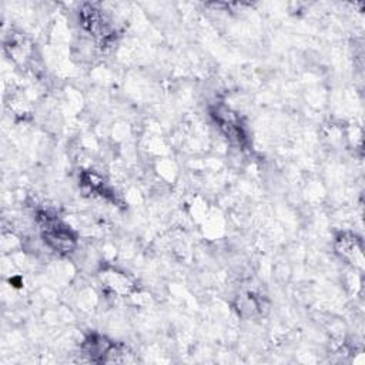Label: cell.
<instances>
[{
    "label": "cell",
    "instance_id": "1",
    "mask_svg": "<svg viewBox=\"0 0 365 365\" xmlns=\"http://www.w3.org/2000/svg\"><path fill=\"white\" fill-rule=\"evenodd\" d=\"M40 227L44 241L60 252H68L74 248L76 240L68 231L67 227H64L57 218L50 217L48 214H40Z\"/></svg>",
    "mask_w": 365,
    "mask_h": 365
}]
</instances>
